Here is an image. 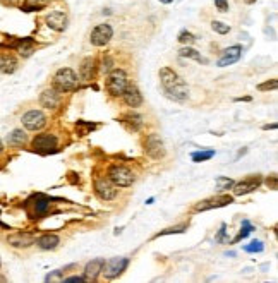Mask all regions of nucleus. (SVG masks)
Listing matches in <instances>:
<instances>
[{
  "label": "nucleus",
  "instance_id": "22",
  "mask_svg": "<svg viewBox=\"0 0 278 283\" xmlns=\"http://www.w3.org/2000/svg\"><path fill=\"white\" fill-rule=\"evenodd\" d=\"M33 204H34V213H36L38 216H41L48 211V208H50V199L45 198V196H36Z\"/></svg>",
  "mask_w": 278,
  "mask_h": 283
},
{
  "label": "nucleus",
  "instance_id": "33",
  "mask_svg": "<svg viewBox=\"0 0 278 283\" xmlns=\"http://www.w3.org/2000/svg\"><path fill=\"white\" fill-rule=\"evenodd\" d=\"M177 40H179L180 43L191 45V43H194V41H196V36H194L193 33H189V31H180V34H179V38H177Z\"/></svg>",
  "mask_w": 278,
  "mask_h": 283
},
{
  "label": "nucleus",
  "instance_id": "44",
  "mask_svg": "<svg viewBox=\"0 0 278 283\" xmlns=\"http://www.w3.org/2000/svg\"><path fill=\"white\" fill-rule=\"evenodd\" d=\"M244 2H246V3H249V5H251V3H254L256 0H244Z\"/></svg>",
  "mask_w": 278,
  "mask_h": 283
},
{
  "label": "nucleus",
  "instance_id": "11",
  "mask_svg": "<svg viewBox=\"0 0 278 283\" xmlns=\"http://www.w3.org/2000/svg\"><path fill=\"white\" fill-rule=\"evenodd\" d=\"M234 201V198L230 196H217V198H210L204 199V201H199L196 206H194V211H206V209H213V208H222V206H227Z\"/></svg>",
  "mask_w": 278,
  "mask_h": 283
},
{
  "label": "nucleus",
  "instance_id": "6",
  "mask_svg": "<svg viewBox=\"0 0 278 283\" xmlns=\"http://www.w3.org/2000/svg\"><path fill=\"white\" fill-rule=\"evenodd\" d=\"M23 125L28 131H40L47 125V117H45L43 112L40 110H29L23 115Z\"/></svg>",
  "mask_w": 278,
  "mask_h": 283
},
{
  "label": "nucleus",
  "instance_id": "36",
  "mask_svg": "<svg viewBox=\"0 0 278 283\" xmlns=\"http://www.w3.org/2000/svg\"><path fill=\"white\" fill-rule=\"evenodd\" d=\"M47 282H62L64 278H62V270H57V271H54L52 275H48L47 278H45Z\"/></svg>",
  "mask_w": 278,
  "mask_h": 283
},
{
  "label": "nucleus",
  "instance_id": "40",
  "mask_svg": "<svg viewBox=\"0 0 278 283\" xmlns=\"http://www.w3.org/2000/svg\"><path fill=\"white\" fill-rule=\"evenodd\" d=\"M266 184H268V186H272V189H277V175H273L272 177V180H266Z\"/></svg>",
  "mask_w": 278,
  "mask_h": 283
},
{
  "label": "nucleus",
  "instance_id": "20",
  "mask_svg": "<svg viewBox=\"0 0 278 283\" xmlns=\"http://www.w3.org/2000/svg\"><path fill=\"white\" fill-rule=\"evenodd\" d=\"M95 58L93 57H88L84 58V60L81 62V67H79V74H81V78L84 79V81H89V79H93V76H95Z\"/></svg>",
  "mask_w": 278,
  "mask_h": 283
},
{
  "label": "nucleus",
  "instance_id": "25",
  "mask_svg": "<svg viewBox=\"0 0 278 283\" xmlns=\"http://www.w3.org/2000/svg\"><path fill=\"white\" fill-rule=\"evenodd\" d=\"M179 55L180 57H186V58H193V60H196V62H204V58L199 55V52L194 50V48H191V47H186V48H182V50H179Z\"/></svg>",
  "mask_w": 278,
  "mask_h": 283
},
{
  "label": "nucleus",
  "instance_id": "9",
  "mask_svg": "<svg viewBox=\"0 0 278 283\" xmlns=\"http://www.w3.org/2000/svg\"><path fill=\"white\" fill-rule=\"evenodd\" d=\"M112 36H113V29L110 24H98V26L91 31L89 40H91V43L95 45V47H105V45L112 40Z\"/></svg>",
  "mask_w": 278,
  "mask_h": 283
},
{
  "label": "nucleus",
  "instance_id": "10",
  "mask_svg": "<svg viewBox=\"0 0 278 283\" xmlns=\"http://www.w3.org/2000/svg\"><path fill=\"white\" fill-rule=\"evenodd\" d=\"M95 192L102 201H112L117 196V189L110 179H98L95 182Z\"/></svg>",
  "mask_w": 278,
  "mask_h": 283
},
{
  "label": "nucleus",
  "instance_id": "3",
  "mask_svg": "<svg viewBox=\"0 0 278 283\" xmlns=\"http://www.w3.org/2000/svg\"><path fill=\"white\" fill-rule=\"evenodd\" d=\"M109 179L115 187H131L136 180L133 170L124 165H112L109 169Z\"/></svg>",
  "mask_w": 278,
  "mask_h": 283
},
{
  "label": "nucleus",
  "instance_id": "28",
  "mask_svg": "<svg viewBox=\"0 0 278 283\" xmlns=\"http://www.w3.org/2000/svg\"><path fill=\"white\" fill-rule=\"evenodd\" d=\"M252 230H254V228H252V225H251V223H249L248 220H244V222H242V230H241V232H239V235L234 239V242H239V240L246 239V237H248L249 233L252 232Z\"/></svg>",
  "mask_w": 278,
  "mask_h": 283
},
{
  "label": "nucleus",
  "instance_id": "39",
  "mask_svg": "<svg viewBox=\"0 0 278 283\" xmlns=\"http://www.w3.org/2000/svg\"><path fill=\"white\" fill-rule=\"evenodd\" d=\"M65 282H69V283H79V282H86L84 280V277H71V278H65Z\"/></svg>",
  "mask_w": 278,
  "mask_h": 283
},
{
  "label": "nucleus",
  "instance_id": "31",
  "mask_svg": "<svg viewBox=\"0 0 278 283\" xmlns=\"http://www.w3.org/2000/svg\"><path fill=\"white\" fill-rule=\"evenodd\" d=\"M211 28H213V31H217L218 34H228L230 33V26L225 23H222V21H213L211 23Z\"/></svg>",
  "mask_w": 278,
  "mask_h": 283
},
{
  "label": "nucleus",
  "instance_id": "4",
  "mask_svg": "<svg viewBox=\"0 0 278 283\" xmlns=\"http://www.w3.org/2000/svg\"><path fill=\"white\" fill-rule=\"evenodd\" d=\"M127 85H129V83H127V74L122 69H113V71H110L109 78H107V91L112 94V96H122Z\"/></svg>",
  "mask_w": 278,
  "mask_h": 283
},
{
  "label": "nucleus",
  "instance_id": "34",
  "mask_svg": "<svg viewBox=\"0 0 278 283\" xmlns=\"http://www.w3.org/2000/svg\"><path fill=\"white\" fill-rule=\"evenodd\" d=\"M19 54L21 55H24V57H28V55H31L33 54V45H31V41H24V43H21L19 45Z\"/></svg>",
  "mask_w": 278,
  "mask_h": 283
},
{
  "label": "nucleus",
  "instance_id": "30",
  "mask_svg": "<svg viewBox=\"0 0 278 283\" xmlns=\"http://www.w3.org/2000/svg\"><path fill=\"white\" fill-rule=\"evenodd\" d=\"M126 122H129L131 125H133V129L134 131H138L139 127L142 125V117L141 115H136V113H129V115H126Z\"/></svg>",
  "mask_w": 278,
  "mask_h": 283
},
{
  "label": "nucleus",
  "instance_id": "8",
  "mask_svg": "<svg viewBox=\"0 0 278 283\" xmlns=\"http://www.w3.org/2000/svg\"><path fill=\"white\" fill-rule=\"evenodd\" d=\"M144 149H146V153L155 160H160L165 156V144H163L162 138H160L158 134H155V132L146 138Z\"/></svg>",
  "mask_w": 278,
  "mask_h": 283
},
{
  "label": "nucleus",
  "instance_id": "1",
  "mask_svg": "<svg viewBox=\"0 0 278 283\" xmlns=\"http://www.w3.org/2000/svg\"><path fill=\"white\" fill-rule=\"evenodd\" d=\"M160 83H162L167 96H170L172 100L184 101L189 96V88H187V85L179 78V74L173 69L170 67L160 69Z\"/></svg>",
  "mask_w": 278,
  "mask_h": 283
},
{
  "label": "nucleus",
  "instance_id": "26",
  "mask_svg": "<svg viewBox=\"0 0 278 283\" xmlns=\"http://www.w3.org/2000/svg\"><path fill=\"white\" fill-rule=\"evenodd\" d=\"M215 182H217V187L220 192H225V191H228V189L234 187V180L228 179V177H217Z\"/></svg>",
  "mask_w": 278,
  "mask_h": 283
},
{
  "label": "nucleus",
  "instance_id": "13",
  "mask_svg": "<svg viewBox=\"0 0 278 283\" xmlns=\"http://www.w3.org/2000/svg\"><path fill=\"white\" fill-rule=\"evenodd\" d=\"M45 21H47V26L50 28V29L58 31V33L67 28V16H65V12H62V10H52V12L45 17Z\"/></svg>",
  "mask_w": 278,
  "mask_h": 283
},
{
  "label": "nucleus",
  "instance_id": "16",
  "mask_svg": "<svg viewBox=\"0 0 278 283\" xmlns=\"http://www.w3.org/2000/svg\"><path fill=\"white\" fill-rule=\"evenodd\" d=\"M103 264H105V259H103V257L89 261V263L86 264V270H84V280L86 282H95L96 278L100 277V273H102Z\"/></svg>",
  "mask_w": 278,
  "mask_h": 283
},
{
  "label": "nucleus",
  "instance_id": "32",
  "mask_svg": "<svg viewBox=\"0 0 278 283\" xmlns=\"http://www.w3.org/2000/svg\"><path fill=\"white\" fill-rule=\"evenodd\" d=\"M263 249H265V244L261 240H252L249 246L244 247L246 253H263Z\"/></svg>",
  "mask_w": 278,
  "mask_h": 283
},
{
  "label": "nucleus",
  "instance_id": "14",
  "mask_svg": "<svg viewBox=\"0 0 278 283\" xmlns=\"http://www.w3.org/2000/svg\"><path fill=\"white\" fill-rule=\"evenodd\" d=\"M259 186H261V177H248L242 182H239L237 186L234 184V194L235 196H244L249 194V192L256 191Z\"/></svg>",
  "mask_w": 278,
  "mask_h": 283
},
{
  "label": "nucleus",
  "instance_id": "5",
  "mask_svg": "<svg viewBox=\"0 0 278 283\" xmlns=\"http://www.w3.org/2000/svg\"><path fill=\"white\" fill-rule=\"evenodd\" d=\"M127 266H129V259H127V257H112V259L105 261L102 273L105 275V278L113 280V278L120 277V275L126 271Z\"/></svg>",
  "mask_w": 278,
  "mask_h": 283
},
{
  "label": "nucleus",
  "instance_id": "45",
  "mask_svg": "<svg viewBox=\"0 0 278 283\" xmlns=\"http://www.w3.org/2000/svg\"><path fill=\"white\" fill-rule=\"evenodd\" d=\"M3 151V144H2V141H0V153Z\"/></svg>",
  "mask_w": 278,
  "mask_h": 283
},
{
  "label": "nucleus",
  "instance_id": "42",
  "mask_svg": "<svg viewBox=\"0 0 278 283\" xmlns=\"http://www.w3.org/2000/svg\"><path fill=\"white\" fill-rule=\"evenodd\" d=\"M263 129H265V131H268V129H277V124H272V125H265V127H263Z\"/></svg>",
  "mask_w": 278,
  "mask_h": 283
},
{
  "label": "nucleus",
  "instance_id": "29",
  "mask_svg": "<svg viewBox=\"0 0 278 283\" xmlns=\"http://www.w3.org/2000/svg\"><path fill=\"white\" fill-rule=\"evenodd\" d=\"M186 228H187L186 223H182V225H177V226H170V228H165V230H162L160 233H156V237L170 235V233H182V232H186Z\"/></svg>",
  "mask_w": 278,
  "mask_h": 283
},
{
  "label": "nucleus",
  "instance_id": "43",
  "mask_svg": "<svg viewBox=\"0 0 278 283\" xmlns=\"http://www.w3.org/2000/svg\"><path fill=\"white\" fill-rule=\"evenodd\" d=\"M160 2H162V3H172L173 0H160Z\"/></svg>",
  "mask_w": 278,
  "mask_h": 283
},
{
  "label": "nucleus",
  "instance_id": "7",
  "mask_svg": "<svg viewBox=\"0 0 278 283\" xmlns=\"http://www.w3.org/2000/svg\"><path fill=\"white\" fill-rule=\"evenodd\" d=\"M33 148L38 153H55L57 151V138L54 134H38L33 139Z\"/></svg>",
  "mask_w": 278,
  "mask_h": 283
},
{
  "label": "nucleus",
  "instance_id": "35",
  "mask_svg": "<svg viewBox=\"0 0 278 283\" xmlns=\"http://www.w3.org/2000/svg\"><path fill=\"white\" fill-rule=\"evenodd\" d=\"M278 86V81L277 79H272V81H266V83H261V85L258 86L259 91H270V89H277Z\"/></svg>",
  "mask_w": 278,
  "mask_h": 283
},
{
  "label": "nucleus",
  "instance_id": "21",
  "mask_svg": "<svg viewBox=\"0 0 278 283\" xmlns=\"http://www.w3.org/2000/svg\"><path fill=\"white\" fill-rule=\"evenodd\" d=\"M16 69H17V60L12 55H0V72L12 74Z\"/></svg>",
  "mask_w": 278,
  "mask_h": 283
},
{
  "label": "nucleus",
  "instance_id": "37",
  "mask_svg": "<svg viewBox=\"0 0 278 283\" xmlns=\"http://www.w3.org/2000/svg\"><path fill=\"white\" fill-rule=\"evenodd\" d=\"M215 7H217L220 12H228V2H227V0H215Z\"/></svg>",
  "mask_w": 278,
  "mask_h": 283
},
{
  "label": "nucleus",
  "instance_id": "24",
  "mask_svg": "<svg viewBox=\"0 0 278 283\" xmlns=\"http://www.w3.org/2000/svg\"><path fill=\"white\" fill-rule=\"evenodd\" d=\"M48 5V0H24L23 10L24 12H38L43 7Z\"/></svg>",
  "mask_w": 278,
  "mask_h": 283
},
{
  "label": "nucleus",
  "instance_id": "41",
  "mask_svg": "<svg viewBox=\"0 0 278 283\" xmlns=\"http://www.w3.org/2000/svg\"><path fill=\"white\" fill-rule=\"evenodd\" d=\"M110 64H112V62H110V58H107V60H103V71H107V72H109V71H110V67H112V65H110Z\"/></svg>",
  "mask_w": 278,
  "mask_h": 283
},
{
  "label": "nucleus",
  "instance_id": "27",
  "mask_svg": "<svg viewBox=\"0 0 278 283\" xmlns=\"http://www.w3.org/2000/svg\"><path fill=\"white\" fill-rule=\"evenodd\" d=\"M213 156H215L213 149H208V151H196V153H193V162L201 163V162H206V160L213 158Z\"/></svg>",
  "mask_w": 278,
  "mask_h": 283
},
{
  "label": "nucleus",
  "instance_id": "12",
  "mask_svg": "<svg viewBox=\"0 0 278 283\" xmlns=\"http://www.w3.org/2000/svg\"><path fill=\"white\" fill-rule=\"evenodd\" d=\"M242 52H244V48H242L241 45H234V47H228L227 50H223L222 57L218 58L217 65H218V67H227V65L235 64V62H239V58L242 57Z\"/></svg>",
  "mask_w": 278,
  "mask_h": 283
},
{
  "label": "nucleus",
  "instance_id": "2",
  "mask_svg": "<svg viewBox=\"0 0 278 283\" xmlns=\"http://www.w3.org/2000/svg\"><path fill=\"white\" fill-rule=\"evenodd\" d=\"M54 88L60 93L72 91L78 88V74L69 67L58 69L57 74L54 76Z\"/></svg>",
  "mask_w": 278,
  "mask_h": 283
},
{
  "label": "nucleus",
  "instance_id": "18",
  "mask_svg": "<svg viewBox=\"0 0 278 283\" xmlns=\"http://www.w3.org/2000/svg\"><path fill=\"white\" fill-rule=\"evenodd\" d=\"M40 103L45 108H57L58 103H60V91H57L55 88L45 89L40 96Z\"/></svg>",
  "mask_w": 278,
  "mask_h": 283
},
{
  "label": "nucleus",
  "instance_id": "23",
  "mask_svg": "<svg viewBox=\"0 0 278 283\" xmlns=\"http://www.w3.org/2000/svg\"><path fill=\"white\" fill-rule=\"evenodd\" d=\"M28 136L24 131H21V129H16V131H12L9 134V138H7V142H9L10 146H23L24 142H26Z\"/></svg>",
  "mask_w": 278,
  "mask_h": 283
},
{
  "label": "nucleus",
  "instance_id": "17",
  "mask_svg": "<svg viewBox=\"0 0 278 283\" xmlns=\"http://www.w3.org/2000/svg\"><path fill=\"white\" fill-rule=\"evenodd\" d=\"M122 98H124V101H126V105H129V107H133V108L141 107V103H142L141 93H139V89L134 85L126 86V89H124V93H122Z\"/></svg>",
  "mask_w": 278,
  "mask_h": 283
},
{
  "label": "nucleus",
  "instance_id": "15",
  "mask_svg": "<svg viewBox=\"0 0 278 283\" xmlns=\"http://www.w3.org/2000/svg\"><path fill=\"white\" fill-rule=\"evenodd\" d=\"M7 242L10 244L12 247H17V249H24V247H29L34 244V237L31 233L26 232H17L12 233V235L7 237Z\"/></svg>",
  "mask_w": 278,
  "mask_h": 283
},
{
  "label": "nucleus",
  "instance_id": "38",
  "mask_svg": "<svg viewBox=\"0 0 278 283\" xmlns=\"http://www.w3.org/2000/svg\"><path fill=\"white\" fill-rule=\"evenodd\" d=\"M225 230H227V226L222 225V228H220V232H218V235L215 237V240H217V242H222V240H223V237H225Z\"/></svg>",
  "mask_w": 278,
  "mask_h": 283
},
{
  "label": "nucleus",
  "instance_id": "19",
  "mask_svg": "<svg viewBox=\"0 0 278 283\" xmlns=\"http://www.w3.org/2000/svg\"><path fill=\"white\" fill-rule=\"evenodd\" d=\"M58 242H60V239H58L55 233H45V235H41L40 239H36L38 247H40V249H45V251L55 249V247L58 246Z\"/></svg>",
  "mask_w": 278,
  "mask_h": 283
}]
</instances>
